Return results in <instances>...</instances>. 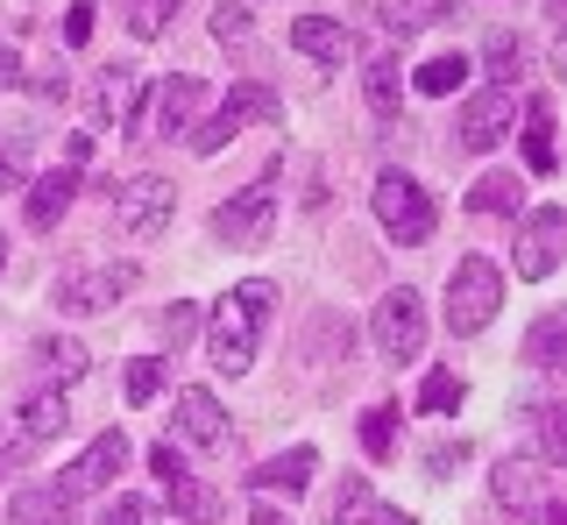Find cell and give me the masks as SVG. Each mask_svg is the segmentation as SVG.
I'll return each mask as SVG.
<instances>
[{
	"label": "cell",
	"instance_id": "6da1fadb",
	"mask_svg": "<svg viewBox=\"0 0 567 525\" xmlns=\"http://www.w3.org/2000/svg\"><path fill=\"white\" fill-rule=\"evenodd\" d=\"M270 312H277V285H262V277H248V285H235L220 306H213V370H227V377H241L248 362H256V341H262V327H270Z\"/></svg>",
	"mask_w": 567,
	"mask_h": 525
},
{
	"label": "cell",
	"instance_id": "7a4b0ae2",
	"mask_svg": "<svg viewBox=\"0 0 567 525\" xmlns=\"http://www.w3.org/2000/svg\"><path fill=\"white\" fill-rule=\"evenodd\" d=\"M504 306V270L489 256H461L454 277H447V327L454 334H483Z\"/></svg>",
	"mask_w": 567,
	"mask_h": 525
},
{
	"label": "cell",
	"instance_id": "3957f363",
	"mask_svg": "<svg viewBox=\"0 0 567 525\" xmlns=\"http://www.w3.org/2000/svg\"><path fill=\"white\" fill-rule=\"evenodd\" d=\"M256 121H262V128H277V121H284V100H277V93H270L262 79H241L235 93H227V107L213 114L206 128H192L185 143L199 150V156H213V150H227V143H235L241 128H256Z\"/></svg>",
	"mask_w": 567,
	"mask_h": 525
},
{
	"label": "cell",
	"instance_id": "277c9868",
	"mask_svg": "<svg viewBox=\"0 0 567 525\" xmlns=\"http://www.w3.org/2000/svg\"><path fill=\"white\" fill-rule=\"evenodd\" d=\"M377 220L398 235V249H419L425 235H433V199H425V185L419 178H404V171H383L377 178Z\"/></svg>",
	"mask_w": 567,
	"mask_h": 525
},
{
	"label": "cell",
	"instance_id": "5b68a950",
	"mask_svg": "<svg viewBox=\"0 0 567 525\" xmlns=\"http://www.w3.org/2000/svg\"><path fill=\"white\" fill-rule=\"evenodd\" d=\"M171 214H177V185H171V178H135V185L114 192V235H121V241L164 235Z\"/></svg>",
	"mask_w": 567,
	"mask_h": 525
},
{
	"label": "cell",
	"instance_id": "8992f818",
	"mask_svg": "<svg viewBox=\"0 0 567 525\" xmlns=\"http://www.w3.org/2000/svg\"><path fill=\"white\" fill-rule=\"evenodd\" d=\"M270 227H277V192L270 185H248V192L213 206V235H220L227 249H262Z\"/></svg>",
	"mask_w": 567,
	"mask_h": 525
},
{
	"label": "cell",
	"instance_id": "52a82bcc",
	"mask_svg": "<svg viewBox=\"0 0 567 525\" xmlns=\"http://www.w3.org/2000/svg\"><path fill=\"white\" fill-rule=\"evenodd\" d=\"M369 334H377V348L390 362H412L419 348H425V299L419 291H383L377 299V320H369Z\"/></svg>",
	"mask_w": 567,
	"mask_h": 525
},
{
	"label": "cell",
	"instance_id": "ba28073f",
	"mask_svg": "<svg viewBox=\"0 0 567 525\" xmlns=\"http://www.w3.org/2000/svg\"><path fill=\"white\" fill-rule=\"evenodd\" d=\"M135 291V262H100V270H64L58 277V306L64 312H106L114 299Z\"/></svg>",
	"mask_w": 567,
	"mask_h": 525
},
{
	"label": "cell",
	"instance_id": "9c48e42d",
	"mask_svg": "<svg viewBox=\"0 0 567 525\" xmlns=\"http://www.w3.org/2000/svg\"><path fill=\"white\" fill-rule=\"evenodd\" d=\"M489 490H496L504 512H539V504H554V469H546L539 454H504Z\"/></svg>",
	"mask_w": 567,
	"mask_h": 525
},
{
	"label": "cell",
	"instance_id": "30bf717a",
	"mask_svg": "<svg viewBox=\"0 0 567 525\" xmlns=\"http://www.w3.org/2000/svg\"><path fill=\"white\" fill-rule=\"evenodd\" d=\"M121 469H128V433H121V426H106L100 441H93V447L79 454V462L64 469V483H58V490H64V497H93V490H106V483L121 476Z\"/></svg>",
	"mask_w": 567,
	"mask_h": 525
},
{
	"label": "cell",
	"instance_id": "8fae6325",
	"mask_svg": "<svg viewBox=\"0 0 567 525\" xmlns=\"http://www.w3.org/2000/svg\"><path fill=\"white\" fill-rule=\"evenodd\" d=\"M560 235H567L560 206H539V214L525 220V235H518V277L525 285H546V277L560 270Z\"/></svg>",
	"mask_w": 567,
	"mask_h": 525
},
{
	"label": "cell",
	"instance_id": "7c38bea8",
	"mask_svg": "<svg viewBox=\"0 0 567 525\" xmlns=\"http://www.w3.org/2000/svg\"><path fill=\"white\" fill-rule=\"evenodd\" d=\"M511 121H518V100H511V85H496V93H475L468 107H461V150H496L511 135Z\"/></svg>",
	"mask_w": 567,
	"mask_h": 525
},
{
	"label": "cell",
	"instance_id": "4fadbf2b",
	"mask_svg": "<svg viewBox=\"0 0 567 525\" xmlns=\"http://www.w3.org/2000/svg\"><path fill=\"white\" fill-rule=\"evenodd\" d=\"M177 433H185L192 447H220V441H227V412H220V398L199 391V383H185V391H177Z\"/></svg>",
	"mask_w": 567,
	"mask_h": 525
},
{
	"label": "cell",
	"instance_id": "5bb4252c",
	"mask_svg": "<svg viewBox=\"0 0 567 525\" xmlns=\"http://www.w3.org/2000/svg\"><path fill=\"white\" fill-rule=\"evenodd\" d=\"M93 107H100V121H114V128H135V107H142V72H128V64H106L100 85H93Z\"/></svg>",
	"mask_w": 567,
	"mask_h": 525
},
{
	"label": "cell",
	"instance_id": "9a60e30c",
	"mask_svg": "<svg viewBox=\"0 0 567 525\" xmlns=\"http://www.w3.org/2000/svg\"><path fill=\"white\" fill-rule=\"evenodd\" d=\"M518 121H525V171H532V178H554V171H560V150H554V100H525Z\"/></svg>",
	"mask_w": 567,
	"mask_h": 525
},
{
	"label": "cell",
	"instance_id": "2e32d148",
	"mask_svg": "<svg viewBox=\"0 0 567 525\" xmlns=\"http://www.w3.org/2000/svg\"><path fill=\"white\" fill-rule=\"evenodd\" d=\"M291 43L306 50V58L333 64V72H341V64H348V50H354V37H348L341 22H327V14H298V22H291Z\"/></svg>",
	"mask_w": 567,
	"mask_h": 525
},
{
	"label": "cell",
	"instance_id": "e0dca14e",
	"mask_svg": "<svg viewBox=\"0 0 567 525\" xmlns=\"http://www.w3.org/2000/svg\"><path fill=\"white\" fill-rule=\"evenodd\" d=\"M8 525H71V497L58 483H29V490H14Z\"/></svg>",
	"mask_w": 567,
	"mask_h": 525
},
{
	"label": "cell",
	"instance_id": "ac0fdd59",
	"mask_svg": "<svg viewBox=\"0 0 567 525\" xmlns=\"http://www.w3.org/2000/svg\"><path fill=\"white\" fill-rule=\"evenodd\" d=\"M206 85L199 79H171L164 93H156V135H192V114H199Z\"/></svg>",
	"mask_w": 567,
	"mask_h": 525
},
{
	"label": "cell",
	"instance_id": "d6986e66",
	"mask_svg": "<svg viewBox=\"0 0 567 525\" xmlns=\"http://www.w3.org/2000/svg\"><path fill=\"white\" fill-rule=\"evenodd\" d=\"M71 192H79V171H50V178H35L29 185V227H58L64 220V206H71Z\"/></svg>",
	"mask_w": 567,
	"mask_h": 525
},
{
	"label": "cell",
	"instance_id": "ffe728a7",
	"mask_svg": "<svg viewBox=\"0 0 567 525\" xmlns=\"http://www.w3.org/2000/svg\"><path fill=\"white\" fill-rule=\"evenodd\" d=\"M312 469H319V454H312V447H291V454H277V462H262L248 483H256V490H284V497H298V490L312 483Z\"/></svg>",
	"mask_w": 567,
	"mask_h": 525
},
{
	"label": "cell",
	"instance_id": "44dd1931",
	"mask_svg": "<svg viewBox=\"0 0 567 525\" xmlns=\"http://www.w3.org/2000/svg\"><path fill=\"white\" fill-rule=\"evenodd\" d=\"M447 14H454V0H383V29L390 37H419V29L447 22Z\"/></svg>",
	"mask_w": 567,
	"mask_h": 525
},
{
	"label": "cell",
	"instance_id": "7402d4cb",
	"mask_svg": "<svg viewBox=\"0 0 567 525\" xmlns=\"http://www.w3.org/2000/svg\"><path fill=\"white\" fill-rule=\"evenodd\" d=\"M64 426H71V412H64L58 391H35L29 405H22V441H29V447H35V441H58Z\"/></svg>",
	"mask_w": 567,
	"mask_h": 525
},
{
	"label": "cell",
	"instance_id": "603a6c76",
	"mask_svg": "<svg viewBox=\"0 0 567 525\" xmlns=\"http://www.w3.org/2000/svg\"><path fill=\"white\" fill-rule=\"evenodd\" d=\"M362 100H369L377 114H398V100H404V72H398V58H390V50H383V58H369V72H362Z\"/></svg>",
	"mask_w": 567,
	"mask_h": 525
},
{
	"label": "cell",
	"instance_id": "cb8c5ba5",
	"mask_svg": "<svg viewBox=\"0 0 567 525\" xmlns=\"http://www.w3.org/2000/svg\"><path fill=\"white\" fill-rule=\"evenodd\" d=\"M461 79H468V58L461 50H440V58H425L419 64V93H433V100H447V93H461Z\"/></svg>",
	"mask_w": 567,
	"mask_h": 525
},
{
	"label": "cell",
	"instance_id": "d4e9b609",
	"mask_svg": "<svg viewBox=\"0 0 567 525\" xmlns=\"http://www.w3.org/2000/svg\"><path fill=\"white\" fill-rule=\"evenodd\" d=\"M377 497H369V476H341V497L327 504V525H369Z\"/></svg>",
	"mask_w": 567,
	"mask_h": 525
},
{
	"label": "cell",
	"instance_id": "484cf974",
	"mask_svg": "<svg viewBox=\"0 0 567 525\" xmlns=\"http://www.w3.org/2000/svg\"><path fill=\"white\" fill-rule=\"evenodd\" d=\"M35 362H43L58 383H79V377H85V348H79V341H58V334L35 341Z\"/></svg>",
	"mask_w": 567,
	"mask_h": 525
},
{
	"label": "cell",
	"instance_id": "4316f807",
	"mask_svg": "<svg viewBox=\"0 0 567 525\" xmlns=\"http://www.w3.org/2000/svg\"><path fill=\"white\" fill-rule=\"evenodd\" d=\"M362 447H369V462H390V454H398V405L362 412Z\"/></svg>",
	"mask_w": 567,
	"mask_h": 525
},
{
	"label": "cell",
	"instance_id": "83f0119b",
	"mask_svg": "<svg viewBox=\"0 0 567 525\" xmlns=\"http://www.w3.org/2000/svg\"><path fill=\"white\" fill-rule=\"evenodd\" d=\"M560 341H567V320L546 312V320L532 327V341H525V362H532V370H560Z\"/></svg>",
	"mask_w": 567,
	"mask_h": 525
},
{
	"label": "cell",
	"instance_id": "f1b7e54d",
	"mask_svg": "<svg viewBox=\"0 0 567 525\" xmlns=\"http://www.w3.org/2000/svg\"><path fill=\"white\" fill-rule=\"evenodd\" d=\"M518 192H525V185L511 178V171H489V178L468 192V206H475V214H511V206H518Z\"/></svg>",
	"mask_w": 567,
	"mask_h": 525
},
{
	"label": "cell",
	"instance_id": "f546056e",
	"mask_svg": "<svg viewBox=\"0 0 567 525\" xmlns=\"http://www.w3.org/2000/svg\"><path fill=\"white\" fill-rule=\"evenodd\" d=\"M171 504H177V512H185L192 525H213V518H220V497H213L206 483H192V476H177V483H171Z\"/></svg>",
	"mask_w": 567,
	"mask_h": 525
},
{
	"label": "cell",
	"instance_id": "4dcf8cb0",
	"mask_svg": "<svg viewBox=\"0 0 567 525\" xmlns=\"http://www.w3.org/2000/svg\"><path fill=\"white\" fill-rule=\"evenodd\" d=\"M185 8V0H128V29L135 37H164V22Z\"/></svg>",
	"mask_w": 567,
	"mask_h": 525
},
{
	"label": "cell",
	"instance_id": "1f68e13d",
	"mask_svg": "<svg viewBox=\"0 0 567 525\" xmlns=\"http://www.w3.org/2000/svg\"><path fill=\"white\" fill-rule=\"evenodd\" d=\"M483 64H489V79H525V43L518 37H489Z\"/></svg>",
	"mask_w": 567,
	"mask_h": 525
},
{
	"label": "cell",
	"instance_id": "d6a6232c",
	"mask_svg": "<svg viewBox=\"0 0 567 525\" xmlns=\"http://www.w3.org/2000/svg\"><path fill=\"white\" fill-rule=\"evenodd\" d=\"M419 405L425 412H454L461 405V377L454 370H433V377H425V391H419Z\"/></svg>",
	"mask_w": 567,
	"mask_h": 525
},
{
	"label": "cell",
	"instance_id": "836d02e7",
	"mask_svg": "<svg viewBox=\"0 0 567 525\" xmlns=\"http://www.w3.org/2000/svg\"><path fill=\"white\" fill-rule=\"evenodd\" d=\"M164 391V362H128V405H150Z\"/></svg>",
	"mask_w": 567,
	"mask_h": 525
},
{
	"label": "cell",
	"instance_id": "e575fe53",
	"mask_svg": "<svg viewBox=\"0 0 567 525\" xmlns=\"http://www.w3.org/2000/svg\"><path fill=\"white\" fill-rule=\"evenodd\" d=\"M192 327H199V306H185V299H177V306L164 312V320H156V334H164V341L177 348V341H192Z\"/></svg>",
	"mask_w": 567,
	"mask_h": 525
},
{
	"label": "cell",
	"instance_id": "d590c367",
	"mask_svg": "<svg viewBox=\"0 0 567 525\" xmlns=\"http://www.w3.org/2000/svg\"><path fill=\"white\" fill-rule=\"evenodd\" d=\"M150 469H156V483H164V490H171L177 476H192V469H185V454H177L171 441H156V447H150Z\"/></svg>",
	"mask_w": 567,
	"mask_h": 525
},
{
	"label": "cell",
	"instance_id": "8d00e7d4",
	"mask_svg": "<svg viewBox=\"0 0 567 525\" xmlns=\"http://www.w3.org/2000/svg\"><path fill=\"white\" fill-rule=\"evenodd\" d=\"M150 518H156V512H150V497H114L100 525H150Z\"/></svg>",
	"mask_w": 567,
	"mask_h": 525
},
{
	"label": "cell",
	"instance_id": "74e56055",
	"mask_svg": "<svg viewBox=\"0 0 567 525\" xmlns=\"http://www.w3.org/2000/svg\"><path fill=\"white\" fill-rule=\"evenodd\" d=\"M213 37H220V43H241L248 37V8H227V0H220V8H213Z\"/></svg>",
	"mask_w": 567,
	"mask_h": 525
},
{
	"label": "cell",
	"instance_id": "f35d334b",
	"mask_svg": "<svg viewBox=\"0 0 567 525\" xmlns=\"http://www.w3.org/2000/svg\"><path fill=\"white\" fill-rule=\"evenodd\" d=\"M461 462H468V441H440L433 454H425V469H433V476H454Z\"/></svg>",
	"mask_w": 567,
	"mask_h": 525
},
{
	"label": "cell",
	"instance_id": "ab89813d",
	"mask_svg": "<svg viewBox=\"0 0 567 525\" xmlns=\"http://www.w3.org/2000/svg\"><path fill=\"white\" fill-rule=\"evenodd\" d=\"M93 22H100V14L85 8V0H79V8H64V43H93Z\"/></svg>",
	"mask_w": 567,
	"mask_h": 525
},
{
	"label": "cell",
	"instance_id": "60d3db41",
	"mask_svg": "<svg viewBox=\"0 0 567 525\" xmlns=\"http://www.w3.org/2000/svg\"><path fill=\"white\" fill-rule=\"evenodd\" d=\"M35 93H43V100H64V93H71V79H64V64H50V72H43V79H35Z\"/></svg>",
	"mask_w": 567,
	"mask_h": 525
},
{
	"label": "cell",
	"instance_id": "b9f144b4",
	"mask_svg": "<svg viewBox=\"0 0 567 525\" xmlns=\"http://www.w3.org/2000/svg\"><path fill=\"white\" fill-rule=\"evenodd\" d=\"M14 85H22V58L0 43V93H14Z\"/></svg>",
	"mask_w": 567,
	"mask_h": 525
},
{
	"label": "cell",
	"instance_id": "7bdbcfd3",
	"mask_svg": "<svg viewBox=\"0 0 567 525\" xmlns=\"http://www.w3.org/2000/svg\"><path fill=\"white\" fill-rule=\"evenodd\" d=\"M248 525H291V518H284L277 504H256V518H248Z\"/></svg>",
	"mask_w": 567,
	"mask_h": 525
},
{
	"label": "cell",
	"instance_id": "ee69618b",
	"mask_svg": "<svg viewBox=\"0 0 567 525\" xmlns=\"http://www.w3.org/2000/svg\"><path fill=\"white\" fill-rule=\"evenodd\" d=\"M369 525H419L412 512H369Z\"/></svg>",
	"mask_w": 567,
	"mask_h": 525
},
{
	"label": "cell",
	"instance_id": "f6af8a7d",
	"mask_svg": "<svg viewBox=\"0 0 567 525\" xmlns=\"http://www.w3.org/2000/svg\"><path fill=\"white\" fill-rule=\"evenodd\" d=\"M0 262H8V241H0Z\"/></svg>",
	"mask_w": 567,
	"mask_h": 525
},
{
	"label": "cell",
	"instance_id": "bcb514c9",
	"mask_svg": "<svg viewBox=\"0 0 567 525\" xmlns=\"http://www.w3.org/2000/svg\"><path fill=\"white\" fill-rule=\"evenodd\" d=\"M0 462H8V447H0Z\"/></svg>",
	"mask_w": 567,
	"mask_h": 525
}]
</instances>
